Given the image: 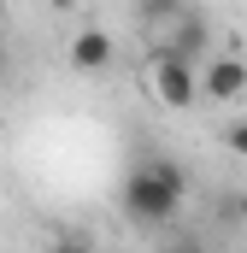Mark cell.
<instances>
[{
	"instance_id": "1",
	"label": "cell",
	"mask_w": 247,
	"mask_h": 253,
	"mask_svg": "<svg viewBox=\"0 0 247 253\" xmlns=\"http://www.w3.org/2000/svg\"><path fill=\"white\" fill-rule=\"evenodd\" d=\"M183 194H188V171L177 165V159H165V153H141V159L129 165L124 189H118V206H124L129 224H141V230H165V224L177 218Z\"/></svg>"
},
{
	"instance_id": "2",
	"label": "cell",
	"mask_w": 247,
	"mask_h": 253,
	"mask_svg": "<svg viewBox=\"0 0 247 253\" xmlns=\"http://www.w3.org/2000/svg\"><path fill=\"white\" fill-rule=\"evenodd\" d=\"M212 47V30H206V18L194 12V6H183V18L165 30V42H159V59H183V65H194L200 53Z\"/></svg>"
},
{
	"instance_id": "3",
	"label": "cell",
	"mask_w": 247,
	"mask_h": 253,
	"mask_svg": "<svg viewBox=\"0 0 247 253\" xmlns=\"http://www.w3.org/2000/svg\"><path fill=\"white\" fill-rule=\"evenodd\" d=\"M194 77H200V94H212V100H242L247 94V59H236V53H212Z\"/></svg>"
},
{
	"instance_id": "4",
	"label": "cell",
	"mask_w": 247,
	"mask_h": 253,
	"mask_svg": "<svg viewBox=\"0 0 247 253\" xmlns=\"http://www.w3.org/2000/svg\"><path fill=\"white\" fill-rule=\"evenodd\" d=\"M153 94H159L165 106H194V100H200V77H194V65H183V59H153Z\"/></svg>"
},
{
	"instance_id": "5",
	"label": "cell",
	"mask_w": 247,
	"mask_h": 253,
	"mask_svg": "<svg viewBox=\"0 0 247 253\" xmlns=\"http://www.w3.org/2000/svg\"><path fill=\"white\" fill-rule=\"evenodd\" d=\"M71 65H77V71H106V65H112V36L94 30V24L77 30V36H71Z\"/></svg>"
},
{
	"instance_id": "6",
	"label": "cell",
	"mask_w": 247,
	"mask_h": 253,
	"mask_svg": "<svg viewBox=\"0 0 247 253\" xmlns=\"http://www.w3.org/2000/svg\"><path fill=\"white\" fill-rule=\"evenodd\" d=\"M224 141H230V153H236V159H247V118H242V124H230Z\"/></svg>"
},
{
	"instance_id": "7",
	"label": "cell",
	"mask_w": 247,
	"mask_h": 253,
	"mask_svg": "<svg viewBox=\"0 0 247 253\" xmlns=\"http://www.w3.org/2000/svg\"><path fill=\"white\" fill-rule=\"evenodd\" d=\"M47 253H94V248H88V236H59Z\"/></svg>"
},
{
	"instance_id": "8",
	"label": "cell",
	"mask_w": 247,
	"mask_h": 253,
	"mask_svg": "<svg viewBox=\"0 0 247 253\" xmlns=\"http://www.w3.org/2000/svg\"><path fill=\"white\" fill-rule=\"evenodd\" d=\"M165 253H206V248H200V242H188V236H183V242H171Z\"/></svg>"
},
{
	"instance_id": "9",
	"label": "cell",
	"mask_w": 247,
	"mask_h": 253,
	"mask_svg": "<svg viewBox=\"0 0 247 253\" xmlns=\"http://www.w3.org/2000/svg\"><path fill=\"white\" fill-rule=\"evenodd\" d=\"M236 218H242V224H247V189H242V200H236Z\"/></svg>"
},
{
	"instance_id": "10",
	"label": "cell",
	"mask_w": 247,
	"mask_h": 253,
	"mask_svg": "<svg viewBox=\"0 0 247 253\" xmlns=\"http://www.w3.org/2000/svg\"><path fill=\"white\" fill-rule=\"evenodd\" d=\"M0 77H6V47H0Z\"/></svg>"
},
{
	"instance_id": "11",
	"label": "cell",
	"mask_w": 247,
	"mask_h": 253,
	"mask_svg": "<svg viewBox=\"0 0 247 253\" xmlns=\"http://www.w3.org/2000/svg\"><path fill=\"white\" fill-rule=\"evenodd\" d=\"M0 18H6V6H0Z\"/></svg>"
}]
</instances>
